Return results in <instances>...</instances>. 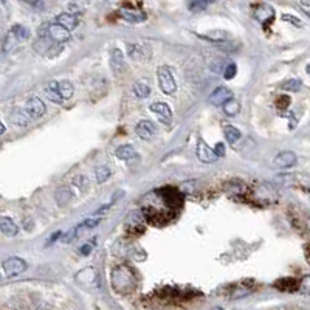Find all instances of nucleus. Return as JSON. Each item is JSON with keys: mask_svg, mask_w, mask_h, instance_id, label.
Listing matches in <instances>:
<instances>
[{"mask_svg": "<svg viewBox=\"0 0 310 310\" xmlns=\"http://www.w3.org/2000/svg\"><path fill=\"white\" fill-rule=\"evenodd\" d=\"M120 16L129 22H143L146 19V14L143 11L137 10V8H121Z\"/></svg>", "mask_w": 310, "mask_h": 310, "instance_id": "obj_14", "label": "nucleus"}, {"mask_svg": "<svg viewBox=\"0 0 310 310\" xmlns=\"http://www.w3.org/2000/svg\"><path fill=\"white\" fill-rule=\"evenodd\" d=\"M2 267H3L5 274L11 278V276H18V274H20V273H23L25 270H27V262H25L22 257L13 256V257L5 259Z\"/></svg>", "mask_w": 310, "mask_h": 310, "instance_id": "obj_4", "label": "nucleus"}, {"mask_svg": "<svg viewBox=\"0 0 310 310\" xmlns=\"http://www.w3.org/2000/svg\"><path fill=\"white\" fill-rule=\"evenodd\" d=\"M96 180L98 183H104L109 177H110V169L107 166H99L96 167Z\"/></svg>", "mask_w": 310, "mask_h": 310, "instance_id": "obj_31", "label": "nucleus"}, {"mask_svg": "<svg viewBox=\"0 0 310 310\" xmlns=\"http://www.w3.org/2000/svg\"><path fill=\"white\" fill-rule=\"evenodd\" d=\"M93 240H91V242H89V244H86V245H82L81 247V255H84V256H87V255H90V251H91V248H93Z\"/></svg>", "mask_w": 310, "mask_h": 310, "instance_id": "obj_35", "label": "nucleus"}, {"mask_svg": "<svg viewBox=\"0 0 310 310\" xmlns=\"http://www.w3.org/2000/svg\"><path fill=\"white\" fill-rule=\"evenodd\" d=\"M56 23H59V25H62L64 28L72 31V30H74L78 27V18H76V16H73V14H69V13H62V14H59L56 18Z\"/></svg>", "mask_w": 310, "mask_h": 310, "instance_id": "obj_17", "label": "nucleus"}, {"mask_svg": "<svg viewBox=\"0 0 310 310\" xmlns=\"http://www.w3.org/2000/svg\"><path fill=\"white\" fill-rule=\"evenodd\" d=\"M213 310H223V309H222V307H214Z\"/></svg>", "mask_w": 310, "mask_h": 310, "instance_id": "obj_40", "label": "nucleus"}, {"mask_svg": "<svg viewBox=\"0 0 310 310\" xmlns=\"http://www.w3.org/2000/svg\"><path fill=\"white\" fill-rule=\"evenodd\" d=\"M25 112L28 113L31 120H39L45 113V104L39 96H31L25 106Z\"/></svg>", "mask_w": 310, "mask_h": 310, "instance_id": "obj_7", "label": "nucleus"}, {"mask_svg": "<svg viewBox=\"0 0 310 310\" xmlns=\"http://www.w3.org/2000/svg\"><path fill=\"white\" fill-rule=\"evenodd\" d=\"M150 112H154L158 120H160L163 124H171L172 121V110L169 104L166 103H154L152 106H150Z\"/></svg>", "mask_w": 310, "mask_h": 310, "instance_id": "obj_11", "label": "nucleus"}, {"mask_svg": "<svg viewBox=\"0 0 310 310\" xmlns=\"http://www.w3.org/2000/svg\"><path fill=\"white\" fill-rule=\"evenodd\" d=\"M239 109H240L239 103L236 101V99H233V98H230L227 103H223V112L227 115H230V116H234L236 113H239Z\"/></svg>", "mask_w": 310, "mask_h": 310, "instance_id": "obj_26", "label": "nucleus"}, {"mask_svg": "<svg viewBox=\"0 0 310 310\" xmlns=\"http://www.w3.org/2000/svg\"><path fill=\"white\" fill-rule=\"evenodd\" d=\"M225 138H227L228 143H236V141L240 138V130L234 126H227L225 128Z\"/></svg>", "mask_w": 310, "mask_h": 310, "instance_id": "obj_27", "label": "nucleus"}, {"mask_svg": "<svg viewBox=\"0 0 310 310\" xmlns=\"http://www.w3.org/2000/svg\"><path fill=\"white\" fill-rule=\"evenodd\" d=\"M128 52H129V56L132 57V59H141L145 55H143V48H141L140 45H133L130 44L128 47Z\"/></svg>", "mask_w": 310, "mask_h": 310, "instance_id": "obj_32", "label": "nucleus"}, {"mask_svg": "<svg viewBox=\"0 0 310 310\" xmlns=\"http://www.w3.org/2000/svg\"><path fill=\"white\" fill-rule=\"evenodd\" d=\"M44 91L47 98L50 99L52 103H56V104H61L64 99L62 96L59 95V90H57V81H50L47 86L44 87Z\"/></svg>", "mask_w": 310, "mask_h": 310, "instance_id": "obj_16", "label": "nucleus"}, {"mask_svg": "<svg viewBox=\"0 0 310 310\" xmlns=\"http://www.w3.org/2000/svg\"><path fill=\"white\" fill-rule=\"evenodd\" d=\"M30 116L28 113L25 112V109H14V110L11 112V121L14 124H18V126H27L30 123Z\"/></svg>", "mask_w": 310, "mask_h": 310, "instance_id": "obj_20", "label": "nucleus"}, {"mask_svg": "<svg viewBox=\"0 0 310 310\" xmlns=\"http://www.w3.org/2000/svg\"><path fill=\"white\" fill-rule=\"evenodd\" d=\"M236 72H237V67L236 64H228L227 67L223 69V78L225 79H233L234 76H236Z\"/></svg>", "mask_w": 310, "mask_h": 310, "instance_id": "obj_33", "label": "nucleus"}, {"mask_svg": "<svg viewBox=\"0 0 310 310\" xmlns=\"http://www.w3.org/2000/svg\"><path fill=\"white\" fill-rule=\"evenodd\" d=\"M18 39H16V36L13 35V33L10 31L5 37V42H3V53H10L11 50H14L16 44H18Z\"/></svg>", "mask_w": 310, "mask_h": 310, "instance_id": "obj_28", "label": "nucleus"}, {"mask_svg": "<svg viewBox=\"0 0 310 310\" xmlns=\"http://www.w3.org/2000/svg\"><path fill=\"white\" fill-rule=\"evenodd\" d=\"M213 150H214V154L217 155V158L223 157V155H225V152H227V149H225V145H223V143H217V145H216V147H214Z\"/></svg>", "mask_w": 310, "mask_h": 310, "instance_id": "obj_34", "label": "nucleus"}, {"mask_svg": "<svg viewBox=\"0 0 310 310\" xmlns=\"http://www.w3.org/2000/svg\"><path fill=\"white\" fill-rule=\"evenodd\" d=\"M110 281L113 289L121 293V295H128L133 289L137 287V276L128 265H118L112 270Z\"/></svg>", "mask_w": 310, "mask_h": 310, "instance_id": "obj_1", "label": "nucleus"}, {"mask_svg": "<svg viewBox=\"0 0 310 310\" xmlns=\"http://www.w3.org/2000/svg\"><path fill=\"white\" fill-rule=\"evenodd\" d=\"M110 65L115 73H121L124 70V55L120 48H113L110 53Z\"/></svg>", "mask_w": 310, "mask_h": 310, "instance_id": "obj_15", "label": "nucleus"}, {"mask_svg": "<svg viewBox=\"0 0 310 310\" xmlns=\"http://www.w3.org/2000/svg\"><path fill=\"white\" fill-rule=\"evenodd\" d=\"M47 37L53 42V44H64L70 39V31L64 28L59 23H50L47 27Z\"/></svg>", "mask_w": 310, "mask_h": 310, "instance_id": "obj_5", "label": "nucleus"}, {"mask_svg": "<svg viewBox=\"0 0 310 310\" xmlns=\"http://www.w3.org/2000/svg\"><path fill=\"white\" fill-rule=\"evenodd\" d=\"M203 37L208 40H213V42H223L228 39V35H227V31H211L209 35H205Z\"/></svg>", "mask_w": 310, "mask_h": 310, "instance_id": "obj_29", "label": "nucleus"}, {"mask_svg": "<svg viewBox=\"0 0 310 310\" xmlns=\"http://www.w3.org/2000/svg\"><path fill=\"white\" fill-rule=\"evenodd\" d=\"M196 155L202 163H214L217 160V155L214 154V150L209 147L203 140L197 141V147H196Z\"/></svg>", "mask_w": 310, "mask_h": 310, "instance_id": "obj_9", "label": "nucleus"}, {"mask_svg": "<svg viewBox=\"0 0 310 310\" xmlns=\"http://www.w3.org/2000/svg\"><path fill=\"white\" fill-rule=\"evenodd\" d=\"M143 222H145V217H143V214H141V211H132V213H129L124 225L128 228L135 230V228H140L141 225H143Z\"/></svg>", "mask_w": 310, "mask_h": 310, "instance_id": "obj_19", "label": "nucleus"}, {"mask_svg": "<svg viewBox=\"0 0 310 310\" xmlns=\"http://www.w3.org/2000/svg\"><path fill=\"white\" fill-rule=\"evenodd\" d=\"M25 2H27V3H31V5H35V3H37V2H39V0H25Z\"/></svg>", "mask_w": 310, "mask_h": 310, "instance_id": "obj_39", "label": "nucleus"}, {"mask_svg": "<svg viewBox=\"0 0 310 310\" xmlns=\"http://www.w3.org/2000/svg\"><path fill=\"white\" fill-rule=\"evenodd\" d=\"M72 199H73V192H72V189L69 186H62V188H59L56 191V202H57V205L65 206Z\"/></svg>", "mask_w": 310, "mask_h": 310, "instance_id": "obj_21", "label": "nucleus"}, {"mask_svg": "<svg viewBox=\"0 0 310 310\" xmlns=\"http://www.w3.org/2000/svg\"><path fill=\"white\" fill-rule=\"evenodd\" d=\"M282 19H284V20H289V22H292V23H295V25H301L299 19H295V18H292V16H289V14H284V16H282Z\"/></svg>", "mask_w": 310, "mask_h": 310, "instance_id": "obj_36", "label": "nucleus"}, {"mask_svg": "<svg viewBox=\"0 0 310 310\" xmlns=\"http://www.w3.org/2000/svg\"><path fill=\"white\" fill-rule=\"evenodd\" d=\"M0 231H2V234L6 237H14V236H18L19 227H18V223L11 219V217L2 216L0 217Z\"/></svg>", "mask_w": 310, "mask_h": 310, "instance_id": "obj_13", "label": "nucleus"}, {"mask_svg": "<svg viewBox=\"0 0 310 310\" xmlns=\"http://www.w3.org/2000/svg\"><path fill=\"white\" fill-rule=\"evenodd\" d=\"M61 236H62V231H56V233L53 234V236H52V237H50V239L47 240V244H53V242H55V240H56L57 237H61Z\"/></svg>", "mask_w": 310, "mask_h": 310, "instance_id": "obj_37", "label": "nucleus"}, {"mask_svg": "<svg viewBox=\"0 0 310 310\" xmlns=\"http://www.w3.org/2000/svg\"><path fill=\"white\" fill-rule=\"evenodd\" d=\"M11 33L16 36V39H18L19 42L27 40L30 37V30L22 27V25H14V27L11 28Z\"/></svg>", "mask_w": 310, "mask_h": 310, "instance_id": "obj_25", "label": "nucleus"}, {"mask_svg": "<svg viewBox=\"0 0 310 310\" xmlns=\"http://www.w3.org/2000/svg\"><path fill=\"white\" fill-rule=\"evenodd\" d=\"M230 98H233V93L231 90L228 87H217L211 96H209V103H211L213 106H223V103H227Z\"/></svg>", "mask_w": 310, "mask_h": 310, "instance_id": "obj_12", "label": "nucleus"}, {"mask_svg": "<svg viewBox=\"0 0 310 310\" xmlns=\"http://www.w3.org/2000/svg\"><path fill=\"white\" fill-rule=\"evenodd\" d=\"M101 222V219H93V217H90V219H86L84 222H81L78 227L72 228L70 231H67L64 236H61V242L64 244H70L72 240L78 239V236L82 233V230H90V228H95L96 225Z\"/></svg>", "mask_w": 310, "mask_h": 310, "instance_id": "obj_3", "label": "nucleus"}, {"mask_svg": "<svg viewBox=\"0 0 310 310\" xmlns=\"http://www.w3.org/2000/svg\"><path fill=\"white\" fill-rule=\"evenodd\" d=\"M57 90H59V95L62 96V99H70L73 96L74 87L70 81L64 79V81H57Z\"/></svg>", "mask_w": 310, "mask_h": 310, "instance_id": "obj_22", "label": "nucleus"}, {"mask_svg": "<svg viewBox=\"0 0 310 310\" xmlns=\"http://www.w3.org/2000/svg\"><path fill=\"white\" fill-rule=\"evenodd\" d=\"M284 90H290V91H298L301 90V87H303V82H301V79H289L286 81L281 86Z\"/></svg>", "mask_w": 310, "mask_h": 310, "instance_id": "obj_30", "label": "nucleus"}, {"mask_svg": "<svg viewBox=\"0 0 310 310\" xmlns=\"http://www.w3.org/2000/svg\"><path fill=\"white\" fill-rule=\"evenodd\" d=\"M74 281L81 284L82 287H96L98 286V273L93 267H87V269H82L79 273H76Z\"/></svg>", "mask_w": 310, "mask_h": 310, "instance_id": "obj_6", "label": "nucleus"}, {"mask_svg": "<svg viewBox=\"0 0 310 310\" xmlns=\"http://www.w3.org/2000/svg\"><path fill=\"white\" fill-rule=\"evenodd\" d=\"M273 164L279 169H289V167L296 164V154L292 152V150H282L274 157Z\"/></svg>", "mask_w": 310, "mask_h": 310, "instance_id": "obj_8", "label": "nucleus"}, {"mask_svg": "<svg viewBox=\"0 0 310 310\" xmlns=\"http://www.w3.org/2000/svg\"><path fill=\"white\" fill-rule=\"evenodd\" d=\"M5 130H6L5 124H3L2 121H0V135H3V133H5Z\"/></svg>", "mask_w": 310, "mask_h": 310, "instance_id": "obj_38", "label": "nucleus"}, {"mask_svg": "<svg viewBox=\"0 0 310 310\" xmlns=\"http://www.w3.org/2000/svg\"><path fill=\"white\" fill-rule=\"evenodd\" d=\"M157 79H158V86H160V89L164 95H174L175 93V90H177V82H175V78H174V74H172L169 67L167 65L158 67Z\"/></svg>", "mask_w": 310, "mask_h": 310, "instance_id": "obj_2", "label": "nucleus"}, {"mask_svg": "<svg viewBox=\"0 0 310 310\" xmlns=\"http://www.w3.org/2000/svg\"><path fill=\"white\" fill-rule=\"evenodd\" d=\"M255 18L259 22H270L274 18V10L269 5H259L255 11Z\"/></svg>", "mask_w": 310, "mask_h": 310, "instance_id": "obj_18", "label": "nucleus"}, {"mask_svg": "<svg viewBox=\"0 0 310 310\" xmlns=\"http://www.w3.org/2000/svg\"><path fill=\"white\" fill-rule=\"evenodd\" d=\"M135 132L141 140H152L157 133V126L149 120H141L137 124Z\"/></svg>", "mask_w": 310, "mask_h": 310, "instance_id": "obj_10", "label": "nucleus"}, {"mask_svg": "<svg viewBox=\"0 0 310 310\" xmlns=\"http://www.w3.org/2000/svg\"><path fill=\"white\" fill-rule=\"evenodd\" d=\"M132 91H133V95H135L137 98H147L150 95V87H149V84L140 81V82L133 84Z\"/></svg>", "mask_w": 310, "mask_h": 310, "instance_id": "obj_24", "label": "nucleus"}, {"mask_svg": "<svg viewBox=\"0 0 310 310\" xmlns=\"http://www.w3.org/2000/svg\"><path fill=\"white\" fill-rule=\"evenodd\" d=\"M115 155L120 158V160H130V158L135 157V149H133L130 145H121L116 147Z\"/></svg>", "mask_w": 310, "mask_h": 310, "instance_id": "obj_23", "label": "nucleus"}]
</instances>
